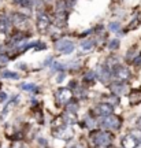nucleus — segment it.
Listing matches in <instances>:
<instances>
[{
  "label": "nucleus",
  "instance_id": "1",
  "mask_svg": "<svg viewBox=\"0 0 141 148\" xmlns=\"http://www.w3.org/2000/svg\"><path fill=\"white\" fill-rule=\"evenodd\" d=\"M92 140L99 148H107L112 143V136L108 132H96L92 134Z\"/></svg>",
  "mask_w": 141,
  "mask_h": 148
},
{
  "label": "nucleus",
  "instance_id": "2",
  "mask_svg": "<svg viewBox=\"0 0 141 148\" xmlns=\"http://www.w3.org/2000/svg\"><path fill=\"white\" fill-rule=\"evenodd\" d=\"M120 123H122V121H120L119 116L110 114V115L103 116V119L100 122V126L103 129H107V130H116L120 127Z\"/></svg>",
  "mask_w": 141,
  "mask_h": 148
},
{
  "label": "nucleus",
  "instance_id": "3",
  "mask_svg": "<svg viewBox=\"0 0 141 148\" xmlns=\"http://www.w3.org/2000/svg\"><path fill=\"white\" fill-rule=\"evenodd\" d=\"M112 77L115 78V81H120V82H125L130 78V71L127 67L125 66H120V64H115L112 67Z\"/></svg>",
  "mask_w": 141,
  "mask_h": 148
},
{
  "label": "nucleus",
  "instance_id": "4",
  "mask_svg": "<svg viewBox=\"0 0 141 148\" xmlns=\"http://www.w3.org/2000/svg\"><path fill=\"white\" fill-rule=\"evenodd\" d=\"M37 29H38V32L44 34V33L47 32L49 26H51V19L48 18V15L45 12H38L37 14Z\"/></svg>",
  "mask_w": 141,
  "mask_h": 148
},
{
  "label": "nucleus",
  "instance_id": "5",
  "mask_svg": "<svg viewBox=\"0 0 141 148\" xmlns=\"http://www.w3.org/2000/svg\"><path fill=\"white\" fill-rule=\"evenodd\" d=\"M55 48L62 53H71L74 51V48H75V45H74V42L71 40L62 38V40H57L55 42Z\"/></svg>",
  "mask_w": 141,
  "mask_h": 148
},
{
  "label": "nucleus",
  "instance_id": "6",
  "mask_svg": "<svg viewBox=\"0 0 141 148\" xmlns=\"http://www.w3.org/2000/svg\"><path fill=\"white\" fill-rule=\"evenodd\" d=\"M73 134H74V130L71 129L70 125L68 126L64 125V126H60L53 130V136L56 138H60V140H70V138L73 137Z\"/></svg>",
  "mask_w": 141,
  "mask_h": 148
},
{
  "label": "nucleus",
  "instance_id": "7",
  "mask_svg": "<svg viewBox=\"0 0 141 148\" xmlns=\"http://www.w3.org/2000/svg\"><path fill=\"white\" fill-rule=\"evenodd\" d=\"M71 97H73V92H71V89H68V88H60V89H57L56 92V100L59 101V103H62V104H64V103H70V100H71Z\"/></svg>",
  "mask_w": 141,
  "mask_h": 148
},
{
  "label": "nucleus",
  "instance_id": "8",
  "mask_svg": "<svg viewBox=\"0 0 141 148\" xmlns=\"http://www.w3.org/2000/svg\"><path fill=\"white\" fill-rule=\"evenodd\" d=\"M93 112L99 116L110 115V114H112V106L108 104V103H99V104H96V107L93 108Z\"/></svg>",
  "mask_w": 141,
  "mask_h": 148
},
{
  "label": "nucleus",
  "instance_id": "9",
  "mask_svg": "<svg viewBox=\"0 0 141 148\" xmlns=\"http://www.w3.org/2000/svg\"><path fill=\"white\" fill-rule=\"evenodd\" d=\"M96 75H97V78H100L101 82H107L112 77V70L110 67H107V66H100L97 71H96Z\"/></svg>",
  "mask_w": 141,
  "mask_h": 148
},
{
  "label": "nucleus",
  "instance_id": "10",
  "mask_svg": "<svg viewBox=\"0 0 141 148\" xmlns=\"http://www.w3.org/2000/svg\"><path fill=\"white\" fill-rule=\"evenodd\" d=\"M10 19H11V23L15 25V26H23V25L27 23V21H29V18H27L26 15L21 14V12H12Z\"/></svg>",
  "mask_w": 141,
  "mask_h": 148
},
{
  "label": "nucleus",
  "instance_id": "11",
  "mask_svg": "<svg viewBox=\"0 0 141 148\" xmlns=\"http://www.w3.org/2000/svg\"><path fill=\"white\" fill-rule=\"evenodd\" d=\"M111 90H112V93L115 95H125L126 92H127V85L123 84V82H120V81H115L112 84L110 85Z\"/></svg>",
  "mask_w": 141,
  "mask_h": 148
},
{
  "label": "nucleus",
  "instance_id": "12",
  "mask_svg": "<svg viewBox=\"0 0 141 148\" xmlns=\"http://www.w3.org/2000/svg\"><path fill=\"white\" fill-rule=\"evenodd\" d=\"M138 145V141H137L136 137H133L130 133L126 134L125 137L122 138V147L123 148H136Z\"/></svg>",
  "mask_w": 141,
  "mask_h": 148
},
{
  "label": "nucleus",
  "instance_id": "13",
  "mask_svg": "<svg viewBox=\"0 0 141 148\" xmlns=\"http://www.w3.org/2000/svg\"><path fill=\"white\" fill-rule=\"evenodd\" d=\"M11 19L8 18L7 15H1L0 16V32L1 33H7L8 30H10V27H11Z\"/></svg>",
  "mask_w": 141,
  "mask_h": 148
},
{
  "label": "nucleus",
  "instance_id": "14",
  "mask_svg": "<svg viewBox=\"0 0 141 148\" xmlns=\"http://www.w3.org/2000/svg\"><path fill=\"white\" fill-rule=\"evenodd\" d=\"M63 119H64V122L68 123V125H73V123H75V122L78 121L75 112H74V111H70V110H67L66 112H63Z\"/></svg>",
  "mask_w": 141,
  "mask_h": 148
},
{
  "label": "nucleus",
  "instance_id": "15",
  "mask_svg": "<svg viewBox=\"0 0 141 148\" xmlns=\"http://www.w3.org/2000/svg\"><path fill=\"white\" fill-rule=\"evenodd\" d=\"M93 45L94 42L93 40H84V41H81V44H79V47H81V49L82 51H85V52H88V51H92L93 49Z\"/></svg>",
  "mask_w": 141,
  "mask_h": 148
},
{
  "label": "nucleus",
  "instance_id": "16",
  "mask_svg": "<svg viewBox=\"0 0 141 148\" xmlns=\"http://www.w3.org/2000/svg\"><path fill=\"white\" fill-rule=\"evenodd\" d=\"M1 78H10V79H18L19 78V74L15 71H10V70H4L1 73Z\"/></svg>",
  "mask_w": 141,
  "mask_h": 148
},
{
  "label": "nucleus",
  "instance_id": "17",
  "mask_svg": "<svg viewBox=\"0 0 141 148\" xmlns=\"http://www.w3.org/2000/svg\"><path fill=\"white\" fill-rule=\"evenodd\" d=\"M140 101H141V92L134 90L130 95V103L131 104H137V103H140Z\"/></svg>",
  "mask_w": 141,
  "mask_h": 148
},
{
  "label": "nucleus",
  "instance_id": "18",
  "mask_svg": "<svg viewBox=\"0 0 141 148\" xmlns=\"http://www.w3.org/2000/svg\"><path fill=\"white\" fill-rule=\"evenodd\" d=\"M12 3L16 5H21V7H25V8H30L31 7V0H12Z\"/></svg>",
  "mask_w": 141,
  "mask_h": 148
},
{
  "label": "nucleus",
  "instance_id": "19",
  "mask_svg": "<svg viewBox=\"0 0 141 148\" xmlns=\"http://www.w3.org/2000/svg\"><path fill=\"white\" fill-rule=\"evenodd\" d=\"M108 29H110L111 32H119L120 30V23L119 22H110V25H108Z\"/></svg>",
  "mask_w": 141,
  "mask_h": 148
},
{
  "label": "nucleus",
  "instance_id": "20",
  "mask_svg": "<svg viewBox=\"0 0 141 148\" xmlns=\"http://www.w3.org/2000/svg\"><path fill=\"white\" fill-rule=\"evenodd\" d=\"M119 40H118V38H112V40H110V42H108V48H110V49H112V51H114V49H118V48H119Z\"/></svg>",
  "mask_w": 141,
  "mask_h": 148
},
{
  "label": "nucleus",
  "instance_id": "21",
  "mask_svg": "<svg viewBox=\"0 0 141 148\" xmlns=\"http://www.w3.org/2000/svg\"><path fill=\"white\" fill-rule=\"evenodd\" d=\"M21 88L23 90H29V92H34V90L37 89V86L34 84H22Z\"/></svg>",
  "mask_w": 141,
  "mask_h": 148
},
{
  "label": "nucleus",
  "instance_id": "22",
  "mask_svg": "<svg viewBox=\"0 0 141 148\" xmlns=\"http://www.w3.org/2000/svg\"><path fill=\"white\" fill-rule=\"evenodd\" d=\"M51 69H52L53 71H63V69H64V64L59 63V62H53L52 66H51Z\"/></svg>",
  "mask_w": 141,
  "mask_h": 148
},
{
  "label": "nucleus",
  "instance_id": "23",
  "mask_svg": "<svg viewBox=\"0 0 141 148\" xmlns=\"http://www.w3.org/2000/svg\"><path fill=\"white\" fill-rule=\"evenodd\" d=\"M130 134L133 136V137L137 138L138 143H141V129H133V130L130 132Z\"/></svg>",
  "mask_w": 141,
  "mask_h": 148
},
{
  "label": "nucleus",
  "instance_id": "24",
  "mask_svg": "<svg viewBox=\"0 0 141 148\" xmlns=\"http://www.w3.org/2000/svg\"><path fill=\"white\" fill-rule=\"evenodd\" d=\"M96 79V71H89L85 74V81H93Z\"/></svg>",
  "mask_w": 141,
  "mask_h": 148
},
{
  "label": "nucleus",
  "instance_id": "25",
  "mask_svg": "<svg viewBox=\"0 0 141 148\" xmlns=\"http://www.w3.org/2000/svg\"><path fill=\"white\" fill-rule=\"evenodd\" d=\"M86 126L88 127H93L94 126V121L92 118H86Z\"/></svg>",
  "mask_w": 141,
  "mask_h": 148
},
{
  "label": "nucleus",
  "instance_id": "26",
  "mask_svg": "<svg viewBox=\"0 0 141 148\" xmlns=\"http://www.w3.org/2000/svg\"><path fill=\"white\" fill-rule=\"evenodd\" d=\"M133 63L136 66H141V56H136V59L133 60Z\"/></svg>",
  "mask_w": 141,
  "mask_h": 148
},
{
  "label": "nucleus",
  "instance_id": "27",
  "mask_svg": "<svg viewBox=\"0 0 141 148\" xmlns=\"http://www.w3.org/2000/svg\"><path fill=\"white\" fill-rule=\"evenodd\" d=\"M63 78H64V73L62 71V73H60V74H59V75L56 77V82H62Z\"/></svg>",
  "mask_w": 141,
  "mask_h": 148
},
{
  "label": "nucleus",
  "instance_id": "28",
  "mask_svg": "<svg viewBox=\"0 0 141 148\" xmlns=\"http://www.w3.org/2000/svg\"><path fill=\"white\" fill-rule=\"evenodd\" d=\"M5 99V93H0V100L3 101Z\"/></svg>",
  "mask_w": 141,
  "mask_h": 148
},
{
  "label": "nucleus",
  "instance_id": "29",
  "mask_svg": "<svg viewBox=\"0 0 141 148\" xmlns=\"http://www.w3.org/2000/svg\"><path fill=\"white\" fill-rule=\"evenodd\" d=\"M136 148H141V144H140V145H137V147Z\"/></svg>",
  "mask_w": 141,
  "mask_h": 148
},
{
  "label": "nucleus",
  "instance_id": "30",
  "mask_svg": "<svg viewBox=\"0 0 141 148\" xmlns=\"http://www.w3.org/2000/svg\"><path fill=\"white\" fill-rule=\"evenodd\" d=\"M70 148H75V147H70Z\"/></svg>",
  "mask_w": 141,
  "mask_h": 148
}]
</instances>
